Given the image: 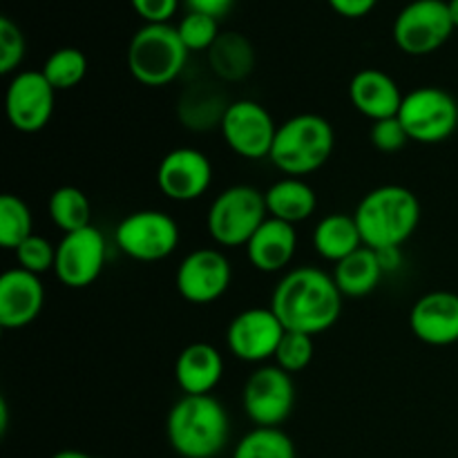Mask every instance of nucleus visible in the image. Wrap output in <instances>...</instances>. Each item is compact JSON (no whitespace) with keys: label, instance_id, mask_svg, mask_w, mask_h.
<instances>
[{"label":"nucleus","instance_id":"obj_36","mask_svg":"<svg viewBox=\"0 0 458 458\" xmlns=\"http://www.w3.org/2000/svg\"><path fill=\"white\" fill-rule=\"evenodd\" d=\"M134 12L146 21V25H164L174 16L179 0H130Z\"/></svg>","mask_w":458,"mask_h":458},{"label":"nucleus","instance_id":"obj_14","mask_svg":"<svg viewBox=\"0 0 458 458\" xmlns=\"http://www.w3.org/2000/svg\"><path fill=\"white\" fill-rule=\"evenodd\" d=\"M284 334V325L271 307H253L233 318L226 329V344L237 360L267 365L268 358H276Z\"/></svg>","mask_w":458,"mask_h":458},{"label":"nucleus","instance_id":"obj_28","mask_svg":"<svg viewBox=\"0 0 458 458\" xmlns=\"http://www.w3.org/2000/svg\"><path fill=\"white\" fill-rule=\"evenodd\" d=\"M233 458H295V445L280 428H255L237 441Z\"/></svg>","mask_w":458,"mask_h":458},{"label":"nucleus","instance_id":"obj_6","mask_svg":"<svg viewBox=\"0 0 458 458\" xmlns=\"http://www.w3.org/2000/svg\"><path fill=\"white\" fill-rule=\"evenodd\" d=\"M268 217L264 192L253 186H231L219 192L206 215V231L215 244L237 249L249 244L264 219Z\"/></svg>","mask_w":458,"mask_h":458},{"label":"nucleus","instance_id":"obj_4","mask_svg":"<svg viewBox=\"0 0 458 458\" xmlns=\"http://www.w3.org/2000/svg\"><path fill=\"white\" fill-rule=\"evenodd\" d=\"M335 132L320 114H295L277 125L271 148V164L286 177H307L316 173L334 155Z\"/></svg>","mask_w":458,"mask_h":458},{"label":"nucleus","instance_id":"obj_31","mask_svg":"<svg viewBox=\"0 0 458 458\" xmlns=\"http://www.w3.org/2000/svg\"><path fill=\"white\" fill-rule=\"evenodd\" d=\"M316 356V344L313 335L300 334V331H286L280 340V347L276 352V365L284 369L286 374H300L311 365Z\"/></svg>","mask_w":458,"mask_h":458},{"label":"nucleus","instance_id":"obj_32","mask_svg":"<svg viewBox=\"0 0 458 458\" xmlns=\"http://www.w3.org/2000/svg\"><path fill=\"white\" fill-rule=\"evenodd\" d=\"M177 31L188 52H208L215 40L219 38V34H222L217 18L206 16V13L199 12H188L177 25Z\"/></svg>","mask_w":458,"mask_h":458},{"label":"nucleus","instance_id":"obj_42","mask_svg":"<svg viewBox=\"0 0 458 458\" xmlns=\"http://www.w3.org/2000/svg\"><path fill=\"white\" fill-rule=\"evenodd\" d=\"M447 4H450L452 21H454V27L458 30V0H447Z\"/></svg>","mask_w":458,"mask_h":458},{"label":"nucleus","instance_id":"obj_3","mask_svg":"<svg viewBox=\"0 0 458 458\" xmlns=\"http://www.w3.org/2000/svg\"><path fill=\"white\" fill-rule=\"evenodd\" d=\"M353 219L367 249H401L419 228L420 201L405 186H378L358 201Z\"/></svg>","mask_w":458,"mask_h":458},{"label":"nucleus","instance_id":"obj_35","mask_svg":"<svg viewBox=\"0 0 458 458\" xmlns=\"http://www.w3.org/2000/svg\"><path fill=\"white\" fill-rule=\"evenodd\" d=\"M369 139L374 143L376 150L380 152H398L411 141L410 134H407L405 125L401 123L398 116H392V119L374 121L369 130Z\"/></svg>","mask_w":458,"mask_h":458},{"label":"nucleus","instance_id":"obj_39","mask_svg":"<svg viewBox=\"0 0 458 458\" xmlns=\"http://www.w3.org/2000/svg\"><path fill=\"white\" fill-rule=\"evenodd\" d=\"M380 259V267H383L385 273L398 271L403 267V250L401 249H383L376 250Z\"/></svg>","mask_w":458,"mask_h":458},{"label":"nucleus","instance_id":"obj_27","mask_svg":"<svg viewBox=\"0 0 458 458\" xmlns=\"http://www.w3.org/2000/svg\"><path fill=\"white\" fill-rule=\"evenodd\" d=\"M47 213L54 226L63 233H74L92 226V204L88 195L76 186H61L49 195Z\"/></svg>","mask_w":458,"mask_h":458},{"label":"nucleus","instance_id":"obj_11","mask_svg":"<svg viewBox=\"0 0 458 458\" xmlns=\"http://www.w3.org/2000/svg\"><path fill=\"white\" fill-rule=\"evenodd\" d=\"M219 132L237 157L258 161L271 155L277 125L262 103L240 98V101H231L219 125Z\"/></svg>","mask_w":458,"mask_h":458},{"label":"nucleus","instance_id":"obj_29","mask_svg":"<svg viewBox=\"0 0 458 458\" xmlns=\"http://www.w3.org/2000/svg\"><path fill=\"white\" fill-rule=\"evenodd\" d=\"M31 235H34V217H31L30 206L12 192L0 197V244L3 249L16 250Z\"/></svg>","mask_w":458,"mask_h":458},{"label":"nucleus","instance_id":"obj_15","mask_svg":"<svg viewBox=\"0 0 458 458\" xmlns=\"http://www.w3.org/2000/svg\"><path fill=\"white\" fill-rule=\"evenodd\" d=\"M233 282V268L226 255L217 249H197L182 259L177 268L179 295L191 304H213Z\"/></svg>","mask_w":458,"mask_h":458},{"label":"nucleus","instance_id":"obj_22","mask_svg":"<svg viewBox=\"0 0 458 458\" xmlns=\"http://www.w3.org/2000/svg\"><path fill=\"white\" fill-rule=\"evenodd\" d=\"M228 106L231 103L226 101L224 92H219L217 88L208 83H199L183 89L177 101V114L188 130L208 132V130L222 125Z\"/></svg>","mask_w":458,"mask_h":458},{"label":"nucleus","instance_id":"obj_18","mask_svg":"<svg viewBox=\"0 0 458 458\" xmlns=\"http://www.w3.org/2000/svg\"><path fill=\"white\" fill-rule=\"evenodd\" d=\"M410 329L429 347H450L458 343V295L452 291H432L414 302Z\"/></svg>","mask_w":458,"mask_h":458},{"label":"nucleus","instance_id":"obj_25","mask_svg":"<svg viewBox=\"0 0 458 458\" xmlns=\"http://www.w3.org/2000/svg\"><path fill=\"white\" fill-rule=\"evenodd\" d=\"M313 249L327 262L338 264L340 259L349 258L352 253H356L362 244L360 231H358V224L353 219V215H343L334 213L322 217L320 222L313 228Z\"/></svg>","mask_w":458,"mask_h":458},{"label":"nucleus","instance_id":"obj_21","mask_svg":"<svg viewBox=\"0 0 458 458\" xmlns=\"http://www.w3.org/2000/svg\"><path fill=\"white\" fill-rule=\"evenodd\" d=\"M224 376V358L213 344L192 343L174 362V380L183 396H208Z\"/></svg>","mask_w":458,"mask_h":458},{"label":"nucleus","instance_id":"obj_19","mask_svg":"<svg viewBox=\"0 0 458 458\" xmlns=\"http://www.w3.org/2000/svg\"><path fill=\"white\" fill-rule=\"evenodd\" d=\"M405 94L401 92L396 81L383 70L367 67L353 74L349 83V101L371 121H383L398 116Z\"/></svg>","mask_w":458,"mask_h":458},{"label":"nucleus","instance_id":"obj_2","mask_svg":"<svg viewBox=\"0 0 458 458\" xmlns=\"http://www.w3.org/2000/svg\"><path fill=\"white\" fill-rule=\"evenodd\" d=\"M165 434L174 454L182 458H215L226 450L231 420L213 394L182 396L170 407Z\"/></svg>","mask_w":458,"mask_h":458},{"label":"nucleus","instance_id":"obj_1","mask_svg":"<svg viewBox=\"0 0 458 458\" xmlns=\"http://www.w3.org/2000/svg\"><path fill=\"white\" fill-rule=\"evenodd\" d=\"M343 298L331 273L316 267H300L277 282L271 309L286 331L318 335L340 320Z\"/></svg>","mask_w":458,"mask_h":458},{"label":"nucleus","instance_id":"obj_41","mask_svg":"<svg viewBox=\"0 0 458 458\" xmlns=\"http://www.w3.org/2000/svg\"><path fill=\"white\" fill-rule=\"evenodd\" d=\"M7 423H9V410H7V401H0V432H7Z\"/></svg>","mask_w":458,"mask_h":458},{"label":"nucleus","instance_id":"obj_26","mask_svg":"<svg viewBox=\"0 0 458 458\" xmlns=\"http://www.w3.org/2000/svg\"><path fill=\"white\" fill-rule=\"evenodd\" d=\"M331 276L344 298H365L380 284L385 271L380 267L378 253L374 249L360 246L356 253L340 259Z\"/></svg>","mask_w":458,"mask_h":458},{"label":"nucleus","instance_id":"obj_7","mask_svg":"<svg viewBox=\"0 0 458 458\" xmlns=\"http://www.w3.org/2000/svg\"><path fill=\"white\" fill-rule=\"evenodd\" d=\"M398 119L405 125L411 141L437 146L456 132L458 103L447 89L423 85L405 94Z\"/></svg>","mask_w":458,"mask_h":458},{"label":"nucleus","instance_id":"obj_10","mask_svg":"<svg viewBox=\"0 0 458 458\" xmlns=\"http://www.w3.org/2000/svg\"><path fill=\"white\" fill-rule=\"evenodd\" d=\"M293 405V378L277 365H259L246 380L242 407L255 428H280L291 416Z\"/></svg>","mask_w":458,"mask_h":458},{"label":"nucleus","instance_id":"obj_8","mask_svg":"<svg viewBox=\"0 0 458 458\" xmlns=\"http://www.w3.org/2000/svg\"><path fill=\"white\" fill-rule=\"evenodd\" d=\"M179 224L161 210H134L114 231L116 249L134 262H159L177 250Z\"/></svg>","mask_w":458,"mask_h":458},{"label":"nucleus","instance_id":"obj_13","mask_svg":"<svg viewBox=\"0 0 458 458\" xmlns=\"http://www.w3.org/2000/svg\"><path fill=\"white\" fill-rule=\"evenodd\" d=\"M56 106V89L43 72H16L4 94V112L13 130L25 134L40 132L52 121Z\"/></svg>","mask_w":458,"mask_h":458},{"label":"nucleus","instance_id":"obj_34","mask_svg":"<svg viewBox=\"0 0 458 458\" xmlns=\"http://www.w3.org/2000/svg\"><path fill=\"white\" fill-rule=\"evenodd\" d=\"M25 36L12 18H0V74H12L25 58Z\"/></svg>","mask_w":458,"mask_h":458},{"label":"nucleus","instance_id":"obj_20","mask_svg":"<svg viewBox=\"0 0 458 458\" xmlns=\"http://www.w3.org/2000/svg\"><path fill=\"white\" fill-rule=\"evenodd\" d=\"M244 249L249 262L259 273H280L293 259L295 249H298V233L293 224L267 217Z\"/></svg>","mask_w":458,"mask_h":458},{"label":"nucleus","instance_id":"obj_12","mask_svg":"<svg viewBox=\"0 0 458 458\" xmlns=\"http://www.w3.org/2000/svg\"><path fill=\"white\" fill-rule=\"evenodd\" d=\"M106 259L107 244L103 233L94 226L81 228V231L65 233L56 244L54 273L67 289H88L103 273Z\"/></svg>","mask_w":458,"mask_h":458},{"label":"nucleus","instance_id":"obj_5","mask_svg":"<svg viewBox=\"0 0 458 458\" xmlns=\"http://www.w3.org/2000/svg\"><path fill=\"white\" fill-rule=\"evenodd\" d=\"M188 54L177 27L143 25L128 45V70L146 88H164L182 76Z\"/></svg>","mask_w":458,"mask_h":458},{"label":"nucleus","instance_id":"obj_33","mask_svg":"<svg viewBox=\"0 0 458 458\" xmlns=\"http://www.w3.org/2000/svg\"><path fill=\"white\" fill-rule=\"evenodd\" d=\"M13 253H16L18 267L34 273V276H43V273L52 271L54 264H56V246L47 237L36 235V233L27 237Z\"/></svg>","mask_w":458,"mask_h":458},{"label":"nucleus","instance_id":"obj_17","mask_svg":"<svg viewBox=\"0 0 458 458\" xmlns=\"http://www.w3.org/2000/svg\"><path fill=\"white\" fill-rule=\"evenodd\" d=\"M45 304L40 276L16 267L0 276V327L9 331L25 329L38 320Z\"/></svg>","mask_w":458,"mask_h":458},{"label":"nucleus","instance_id":"obj_30","mask_svg":"<svg viewBox=\"0 0 458 458\" xmlns=\"http://www.w3.org/2000/svg\"><path fill=\"white\" fill-rule=\"evenodd\" d=\"M40 72L56 92L72 89L88 74V56L76 47H61L49 54Z\"/></svg>","mask_w":458,"mask_h":458},{"label":"nucleus","instance_id":"obj_40","mask_svg":"<svg viewBox=\"0 0 458 458\" xmlns=\"http://www.w3.org/2000/svg\"><path fill=\"white\" fill-rule=\"evenodd\" d=\"M52 458H94V456L88 454V452H81V450H61V452H56Z\"/></svg>","mask_w":458,"mask_h":458},{"label":"nucleus","instance_id":"obj_37","mask_svg":"<svg viewBox=\"0 0 458 458\" xmlns=\"http://www.w3.org/2000/svg\"><path fill=\"white\" fill-rule=\"evenodd\" d=\"M378 0H329L331 9L344 18H362L376 7Z\"/></svg>","mask_w":458,"mask_h":458},{"label":"nucleus","instance_id":"obj_9","mask_svg":"<svg viewBox=\"0 0 458 458\" xmlns=\"http://www.w3.org/2000/svg\"><path fill=\"white\" fill-rule=\"evenodd\" d=\"M454 30L445 0H411L394 21V40L410 56H428L441 49Z\"/></svg>","mask_w":458,"mask_h":458},{"label":"nucleus","instance_id":"obj_16","mask_svg":"<svg viewBox=\"0 0 458 458\" xmlns=\"http://www.w3.org/2000/svg\"><path fill=\"white\" fill-rule=\"evenodd\" d=\"M213 183V164L197 148H174L157 168V186L168 199L188 204L206 195Z\"/></svg>","mask_w":458,"mask_h":458},{"label":"nucleus","instance_id":"obj_38","mask_svg":"<svg viewBox=\"0 0 458 458\" xmlns=\"http://www.w3.org/2000/svg\"><path fill=\"white\" fill-rule=\"evenodd\" d=\"M188 4V12H199L206 13V16H213V18H222L226 16L228 12L233 9L235 0H186Z\"/></svg>","mask_w":458,"mask_h":458},{"label":"nucleus","instance_id":"obj_23","mask_svg":"<svg viewBox=\"0 0 458 458\" xmlns=\"http://www.w3.org/2000/svg\"><path fill=\"white\" fill-rule=\"evenodd\" d=\"M268 217L282 219L286 224H300L311 217L318 208V195L304 179L284 177L273 183L267 192Z\"/></svg>","mask_w":458,"mask_h":458},{"label":"nucleus","instance_id":"obj_24","mask_svg":"<svg viewBox=\"0 0 458 458\" xmlns=\"http://www.w3.org/2000/svg\"><path fill=\"white\" fill-rule=\"evenodd\" d=\"M208 65L219 81L240 83L255 67V49L240 31H224L208 49Z\"/></svg>","mask_w":458,"mask_h":458}]
</instances>
